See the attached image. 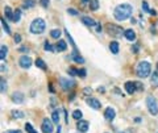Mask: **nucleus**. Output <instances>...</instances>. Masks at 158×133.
<instances>
[{"mask_svg":"<svg viewBox=\"0 0 158 133\" xmlns=\"http://www.w3.org/2000/svg\"><path fill=\"white\" fill-rule=\"evenodd\" d=\"M132 12H133V8H132L130 4H120L115 8L113 16L118 21H124V20L129 19L132 16Z\"/></svg>","mask_w":158,"mask_h":133,"instance_id":"nucleus-1","label":"nucleus"},{"mask_svg":"<svg viewBox=\"0 0 158 133\" xmlns=\"http://www.w3.org/2000/svg\"><path fill=\"white\" fill-rule=\"evenodd\" d=\"M136 72L140 78H147L152 74V66H150V63L147 61H141L137 63Z\"/></svg>","mask_w":158,"mask_h":133,"instance_id":"nucleus-2","label":"nucleus"},{"mask_svg":"<svg viewBox=\"0 0 158 133\" xmlns=\"http://www.w3.org/2000/svg\"><path fill=\"white\" fill-rule=\"evenodd\" d=\"M45 28H46V23H45L44 20L34 19L33 21H32L29 30H30V33H33V34H41V33L45 32Z\"/></svg>","mask_w":158,"mask_h":133,"instance_id":"nucleus-3","label":"nucleus"},{"mask_svg":"<svg viewBox=\"0 0 158 133\" xmlns=\"http://www.w3.org/2000/svg\"><path fill=\"white\" fill-rule=\"evenodd\" d=\"M146 106L147 109L152 115H158V103H157V99L154 96H147L146 98Z\"/></svg>","mask_w":158,"mask_h":133,"instance_id":"nucleus-4","label":"nucleus"},{"mask_svg":"<svg viewBox=\"0 0 158 133\" xmlns=\"http://www.w3.org/2000/svg\"><path fill=\"white\" fill-rule=\"evenodd\" d=\"M105 29H107V32L109 34L115 36V37H120L123 33H125V30L123 28L118 27V25H115V24H107L105 25Z\"/></svg>","mask_w":158,"mask_h":133,"instance_id":"nucleus-5","label":"nucleus"},{"mask_svg":"<svg viewBox=\"0 0 158 133\" xmlns=\"http://www.w3.org/2000/svg\"><path fill=\"white\" fill-rule=\"evenodd\" d=\"M18 65H20V67H23V69H29V67L32 66L30 57H29V56L20 57V59H18Z\"/></svg>","mask_w":158,"mask_h":133,"instance_id":"nucleus-6","label":"nucleus"},{"mask_svg":"<svg viewBox=\"0 0 158 133\" xmlns=\"http://www.w3.org/2000/svg\"><path fill=\"white\" fill-rule=\"evenodd\" d=\"M59 83H61V87L63 90H70L75 86V82L71 79H66V78H59Z\"/></svg>","mask_w":158,"mask_h":133,"instance_id":"nucleus-7","label":"nucleus"},{"mask_svg":"<svg viewBox=\"0 0 158 133\" xmlns=\"http://www.w3.org/2000/svg\"><path fill=\"white\" fill-rule=\"evenodd\" d=\"M53 122L50 121L49 119H44L42 120V127H41V129H42V132L44 133H51L53 132Z\"/></svg>","mask_w":158,"mask_h":133,"instance_id":"nucleus-8","label":"nucleus"},{"mask_svg":"<svg viewBox=\"0 0 158 133\" xmlns=\"http://www.w3.org/2000/svg\"><path fill=\"white\" fill-rule=\"evenodd\" d=\"M88 128H90V124L86 120H79V121L76 122V129L80 133H86L87 130H88Z\"/></svg>","mask_w":158,"mask_h":133,"instance_id":"nucleus-9","label":"nucleus"},{"mask_svg":"<svg viewBox=\"0 0 158 133\" xmlns=\"http://www.w3.org/2000/svg\"><path fill=\"white\" fill-rule=\"evenodd\" d=\"M86 103L88 104L91 108H94V109H100V107H102L100 101L97 100V99H95V98H87L86 99Z\"/></svg>","mask_w":158,"mask_h":133,"instance_id":"nucleus-10","label":"nucleus"},{"mask_svg":"<svg viewBox=\"0 0 158 133\" xmlns=\"http://www.w3.org/2000/svg\"><path fill=\"white\" fill-rule=\"evenodd\" d=\"M104 116H105V119H107V120H109V121H112V120L115 119V116H116V112H115V109H113V108H111V107H108V108L104 111Z\"/></svg>","mask_w":158,"mask_h":133,"instance_id":"nucleus-11","label":"nucleus"},{"mask_svg":"<svg viewBox=\"0 0 158 133\" xmlns=\"http://www.w3.org/2000/svg\"><path fill=\"white\" fill-rule=\"evenodd\" d=\"M125 90H126V92L129 94V95H133L134 92H136V83L134 82H126L125 83Z\"/></svg>","mask_w":158,"mask_h":133,"instance_id":"nucleus-12","label":"nucleus"},{"mask_svg":"<svg viewBox=\"0 0 158 133\" xmlns=\"http://www.w3.org/2000/svg\"><path fill=\"white\" fill-rule=\"evenodd\" d=\"M82 23H83L84 25H87V27H95V25H97V23L95 21L94 19H91V17H87V16L82 17Z\"/></svg>","mask_w":158,"mask_h":133,"instance_id":"nucleus-13","label":"nucleus"},{"mask_svg":"<svg viewBox=\"0 0 158 133\" xmlns=\"http://www.w3.org/2000/svg\"><path fill=\"white\" fill-rule=\"evenodd\" d=\"M124 36H125V38L128 41H134L136 40V32H134L133 29H126L125 33H124Z\"/></svg>","mask_w":158,"mask_h":133,"instance_id":"nucleus-14","label":"nucleus"},{"mask_svg":"<svg viewBox=\"0 0 158 133\" xmlns=\"http://www.w3.org/2000/svg\"><path fill=\"white\" fill-rule=\"evenodd\" d=\"M12 100L15 101V103H17V104H21L24 101V95L21 92H15L12 95Z\"/></svg>","mask_w":158,"mask_h":133,"instance_id":"nucleus-15","label":"nucleus"},{"mask_svg":"<svg viewBox=\"0 0 158 133\" xmlns=\"http://www.w3.org/2000/svg\"><path fill=\"white\" fill-rule=\"evenodd\" d=\"M55 49H57L58 51H65L66 49H67V44H66L65 40H59L57 42V45H55Z\"/></svg>","mask_w":158,"mask_h":133,"instance_id":"nucleus-16","label":"nucleus"},{"mask_svg":"<svg viewBox=\"0 0 158 133\" xmlns=\"http://www.w3.org/2000/svg\"><path fill=\"white\" fill-rule=\"evenodd\" d=\"M71 58H73L75 62H78V63H84V58L79 56L78 50H74L73 51V54H71Z\"/></svg>","mask_w":158,"mask_h":133,"instance_id":"nucleus-17","label":"nucleus"},{"mask_svg":"<svg viewBox=\"0 0 158 133\" xmlns=\"http://www.w3.org/2000/svg\"><path fill=\"white\" fill-rule=\"evenodd\" d=\"M118 42L117 41H111L109 42V49H111V53H113V54H117L118 53Z\"/></svg>","mask_w":158,"mask_h":133,"instance_id":"nucleus-18","label":"nucleus"},{"mask_svg":"<svg viewBox=\"0 0 158 133\" xmlns=\"http://www.w3.org/2000/svg\"><path fill=\"white\" fill-rule=\"evenodd\" d=\"M150 82H152V86L158 87V72L157 71H154L152 75H150Z\"/></svg>","mask_w":158,"mask_h":133,"instance_id":"nucleus-19","label":"nucleus"},{"mask_svg":"<svg viewBox=\"0 0 158 133\" xmlns=\"http://www.w3.org/2000/svg\"><path fill=\"white\" fill-rule=\"evenodd\" d=\"M7 53H8V48L5 45H1V48H0V58H1V61H4L5 59Z\"/></svg>","mask_w":158,"mask_h":133,"instance_id":"nucleus-20","label":"nucleus"},{"mask_svg":"<svg viewBox=\"0 0 158 133\" xmlns=\"http://www.w3.org/2000/svg\"><path fill=\"white\" fill-rule=\"evenodd\" d=\"M4 12H5V16H7V19L8 20H12L13 21V15L15 13H12V9H11V7H5L4 8Z\"/></svg>","mask_w":158,"mask_h":133,"instance_id":"nucleus-21","label":"nucleus"},{"mask_svg":"<svg viewBox=\"0 0 158 133\" xmlns=\"http://www.w3.org/2000/svg\"><path fill=\"white\" fill-rule=\"evenodd\" d=\"M34 65H36L37 67H40L41 70H46V65H45V62L42 61L41 58H37L36 62H34Z\"/></svg>","mask_w":158,"mask_h":133,"instance_id":"nucleus-22","label":"nucleus"},{"mask_svg":"<svg viewBox=\"0 0 158 133\" xmlns=\"http://www.w3.org/2000/svg\"><path fill=\"white\" fill-rule=\"evenodd\" d=\"M99 8V0H91L90 1V9L91 11H96Z\"/></svg>","mask_w":158,"mask_h":133,"instance_id":"nucleus-23","label":"nucleus"},{"mask_svg":"<svg viewBox=\"0 0 158 133\" xmlns=\"http://www.w3.org/2000/svg\"><path fill=\"white\" fill-rule=\"evenodd\" d=\"M34 4H36L34 0H25V1L23 3V7L24 8H33Z\"/></svg>","mask_w":158,"mask_h":133,"instance_id":"nucleus-24","label":"nucleus"},{"mask_svg":"<svg viewBox=\"0 0 158 133\" xmlns=\"http://www.w3.org/2000/svg\"><path fill=\"white\" fill-rule=\"evenodd\" d=\"M61 33L62 32H61L59 29H53L51 32H50V36H51L53 38H55V40H58V38L61 37Z\"/></svg>","mask_w":158,"mask_h":133,"instance_id":"nucleus-25","label":"nucleus"},{"mask_svg":"<svg viewBox=\"0 0 158 133\" xmlns=\"http://www.w3.org/2000/svg\"><path fill=\"white\" fill-rule=\"evenodd\" d=\"M51 119H53V121H54L55 124L59 125V111H54V112H53Z\"/></svg>","mask_w":158,"mask_h":133,"instance_id":"nucleus-26","label":"nucleus"},{"mask_svg":"<svg viewBox=\"0 0 158 133\" xmlns=\"http://www.w3.org/2000/svg\"><path fill=\"white\" fill-rule=\"evenodd\" d=\"M12 116L15 117V119H23V117H24V112L13 109V111H12Z\"/></svg>","mask_w":158,"mask_h":133,"instance_id":"nucleus-27","label":"nucleus"},{"mask_svg":"<svg viewBox=\"0 0 158 133\" xmlns=\"http://www.w3.org/2000/svg\"><path fill=\"white\" fill-rule=\"evenodd\" d=\"M20 17H21V11L20 9H16L15 15H13V23H18L20 21Z\"/></svg>","mask_w":158,"mask_h":133,"instance_id":"nucleus-28","label":"nucleus"},{"mask_svg":"<svg viewBox=\"0 0 158 133\" xmlns=\"http://www.w3.org/2000/svg\"><path fill=\"white\" fill-rule=\"evenodd\" d=\"M73 117L75 120H78V121H79V120H82V112L79 111V109H75V111L73 112Z\"/></svg>","mask_w":158,"mask_h":133,"instance_id":"nucleus-29","label":"nucleus"},{"mask_svg":"<svg viewBox=\"0 0 158 133\" xmlns=\"http://www.w3.org/2000/svg\"><path fill=\"white\" fill-rule=\"evenodd\" d=\"M44 49H45V50H47V51H51V53L55 50V49H54V46H53L51 44H49V42H47V41L44 44Z\"/></svg>","mask_w":158,"mask_h":133,"instance_id":"nucleus-30","label":"nucleus"},{"mask_svg":"<svg viewBox=\"0 0 158 133\" xmlns=\"http://www.w3.org/2000/svg\"><path fill=\"white\" fill-rule=\"evenodd\" d=\"M1 25H3V29L5 30V33H7V34H11V29H9V27H8V24L5 23L4 19H1Z\"/></svg>","mask_w":158,"mask_h":133,"instance_id":"nucleus-31","label":"nucleus"},{"mask_svg":"<svg viewBox=\"0 0 158 133\" xmlns=\"http://www.w3.org/2000/svg\"><path fill=\"white\" fill-rule=\"evenodd\" d=\"M65 32H66V36H67L68 41H70L71 46H73V48H74V50H76V46H75V42H74V40H73V38H71V36H70V33H68V30H67V29H65Z\"/></svg>","mask_w":158,"mask_h":133,"instance_id":"nucleus-32","label":"nucleus"},{"mask_svg":"<svg viewBox=\"0 0 158 133\" xmlns=\"http://www.w3.org/2000/svg\"><path fill=\"white\" fill-rule=\"evenodd\" d=\"M25 129H26V132H28V133H38L37 130L33 129V127H32L29 122H28V124H25Z\"/></svg>","mask_w":158,"mask_h":133,"instance_id":"nucleus-33","label":"nucleus"},{"mask_svg":"<svg viewBox=\"0 0 158 133\" xmlns=\"http://www.w3.org/2000/svg\"><path fill=\"white\" fill-rule=\"evenodd\" d=\"M78 72H79V70H76L75 67H70V69H68V74L70 75H78Z\"/></svg>","mask_w":158,"mask_h":133,"instance_id":"nucleus-34","label":"nucleus"},{"mask_svg":"<svg viewBox=\"0 0 158 133\" xmlns=\"http://www.w3.org/2000/svg\"><path fill=\"white\" fill-rule=\"evenodd\" d=\"M40 3H41V6L44 7V8H47L50 4V0H40Z\"/></svg>","mask_w":158,"mask_h":133,"instance_id":"nucleus-35","label":"nucleus"},{"mask_svg":"<svg viewBox=\"0 0 158 133\" xmlns=\"http://www.w3.org/2000/svg\"><path fill=\"white\" fill-rule=\"evenodd\" d=\"M7 91V82L4 79H1V94H4Z\"/></svg>","mask_w":158,"mask_h":133,"instance_id":"nucleus-36","label":"nucleus"},{"mask_svg":"<svg viewBox=\"0 0 158 133\" xmlns=\"http://www.w3.org/2000/svg\"><path fill=\"white\" fill-rule=\"evenodd\" d=\"M67 13L68 15H73V16H76V15H78V12H76V9H74V8H68L67 9Z\"/></svg>","mask_w":158,"mask_h":133,"instance_id":"nucleus-37","label":"nucleus"},{"mask_svg":"<svg viewBox=\"0 0 158 133\" xmlns=\"http://www.w3.org/2000/svg\"><path fill=\"white\" fill-rule=\"evenodd\" d=\"M142 8H144L145 12H149V11H150V9H149V6H147L146 1H142Z\"/></svg>","mask_w":158,"mask_h":133,"instance_id":"nucleus-38","label":"nucleus"},{"mask_svg":"<svg viewBox=\"0 0 158 133\" xmlns=\"http://www.w3.org/2000/svg\"><path fill=\"white\" fill-rule=\"evenodd\" d=\"M78 75H79L80 78H84V77H86V70H84V69H80V70H79V72H78Z\"/></svg>","mask_w":158,"mask_h":133,"instance_id":"nucleus-39","label":"nucleus"},{"mask_svg":"<svg viewBox=\"0 0 158 133\" xmlns=\"http://www.w3.org/2000/svg\"><path fill=\"white\" fill-rule=\"evenodd\" d=\"M134 83H136V88H137L138 91H142V90H144V86H142L140 82H134Z\"/></svg>","mask_w":158,"mask_h":133,"instance_id":"nucleus-40","label":"nucleus"},{"mask_svg":"<svg viewBox=\"0 0 158 133\" xmlns=\"http://www.w3.org/2000/svg\"><path fill=\"white\" fill-rule=\"evenodd\" d=\"M91 92H92V90H91L90 87H86V88L83 90V94H86V95H90Z\"/></svg>","mask_w":158,"mask_h":133,"instance_id":"nucleus-41","label":"nucleus"},{"mask_svg":"<svg viewBox=\"0 0 158 133\" xmlns=\"http://www.w3.org/2000/svg\"><path fill=\"white\" fill-rule=\"evenodd\" d=\"M20 41H21V36H20V34H16V36H15V42L18 44Z\"/></svg>","mask_w":158,"mask_h":133,"instance_id":"nucleus-42","label":"nucleus"},{"mask_svg":"<svg viewBox=\"0 0 158 133\" xmlns=\"http://www.w3.org/2000/svg\"><path fill=\"white\" fill-rule=\"evenodd\" d=\"M4 133H21V130H18V129H13V130H5Z\"/></svg>","mask_w":158,"mask_h":133,"instance_id":"nucleus-43","label":"nucleus"},{"mask_svg":"<svg viewBox=\"0 0 158 133\" xmlns=\"http://www.w3.org/2000/svg\"><path fill=\"white\" fill-rule=\"evenodd\" d=\"M149 13L152 15V16H155V15H157V12H155L154 9H150V11H149Z\"/></svg>","mask_w":158,"mask_h":133,"instance_id":"nucleus-44","label":"nucleus"},{"mask_svg":"<svg viewBox=\"0 0 158 133\" xmlns=\"http://www.w3.org/2000/svg\"><path fill=\"white\" fill-rule=\"evenodd\" d=\"M133 51H134V53H138V46H137V45L133 46Z\"/></svg>","mask_w":158,"mask_h":133,"instance_id":"nucleus-45","label":"nucleus"},{"mask_svg":"<svg viewBox=\"0 0 158 133\" xmlns=\"http://www.w3.org/2000/svg\"><path fill=\"white\" fill-rule=\"evenodd\" d=\"M96 27H97V33H100V32H102V25H100V24H97Z\"/></svg>","mask_w":158,"mask_h":133,"instance_id":"nucleus-46","label":"nucleus"},{"mask_svg":"<svg viewBox=\"0 0 158 133\" xmlns=\"http://www.w3.org/2000/svg\"><path fill=\"white\" fill-rule=\"evenodd\" d=\"M88 1H91V0H82V3H83V4H86V3H88Z\"/></svg>","mask_w":158,"mask_h":133,"instance_id":"nucleus-47","label":"nucleus"},{"mask_svg":"<svg viewBox=\"0 0 158 133\" xmlns=\"http://www.w3.org/2000/svg\"><path fill=\"white\" fill-rule=\"evenodd\" d=\"M57 133H61V127L58 125V129H57Z\"/></svg>","mask_w":158,"mask_h":133,"instance_id":"nucleus-48","label":"nucleus"},{"mask_svg":"<svg viewBox=\"0 0 158 133\" xmlns=\"http://www.w3.org/2000/svg\"><path fill=\"white\" fill-rule=\"evenodd\" d=\"M121 133H125V132H121Z\"/></svg>","mask_w":158,"mask_h":133,"instance_id":"nucleus-49","label":"nucleus"}]
</instances>
